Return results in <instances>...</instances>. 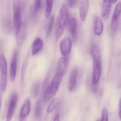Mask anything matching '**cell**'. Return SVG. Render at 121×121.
I'll list each match as a JSON object with an SVG mask.
<instances>
[{
    "label": "cell",
    "instance_id": "ac0fdd59",
    "mask_svg": "<svg viewBox=\"0 0 121 121\" xmlns=\"http://www.w3.org/2000/svg\"><path fill=\"white\" fill-rule=\"evenodd\" d=\"M91 54L92 57L93 61L100 62L101 53L98 47L95 44L92 46L91 49Z\"/></svg>",
    "mask_w": 121,
    "mask_h": 121
},
{
    "label": "cell",
    "instance_id": "d4e9b609",
    "mask_svg": "<svg viewBox=\"0 0 121 121\" xmlns=\"http://www.w3.org/2000/svg\"><path fill=\"white\" fill-rule=\"evenodd\" d=\"M27 64V60H25L22 64V83L24 82V81L25 76Z\"/></svg>",
    "mask_w": 121,
    "mask_h": 121
},
{
    "label": "cell",
    "instance_id": "83f0119b",
    "mask_svg": "<svg viewBox=\"0 0 121 121\" xmlns=\"http://www.w3.org/2000/svg\"><path fill=\"white\" fill-rule=\"evenodd\" d=\"M102 121H107L108 120V113L107 110L105 108H103L102 111Z\"/></svg>",
    "mask_w": 121,
    "mask_h": 121
},
{
    "label": "cell",
    "instance_id": "5b68a950",
    "mask_svg": "<svg viewBox=\"0 0 121 121\" xmlns=\"http://www.w3.org/2000/svg\"><path fill=\"white\" fill-rule=\"evenodd\" d=\"M18 97L17 94L16 93H13L11 97L9 104L7 114L6 120L10 121L13 117L15 109L17 106L18 101Z\"/></svg>",
    "mask_w": 121,
    "mask_h": 121
},
{
    "label": "cell",
    "instance_id": "9a60e30c",
    "mask_svg": "<svg viewBox=\"0 0 121 121\" xmlns=\"http://www.w3.org/2000/svg\"><path fill=\"white\" fill-rule=\"evenodd\" d=\"M17 45L20 47L22 45L26 37L25 26L22 24L20 28L15 32Z\"/></svg>",
    "mask_w": 121,
    "mask_h": 121
},
{
    "label": "cell",
    "instance_id": "e0dca14e",
    "mask_svg": "<svg viewBox=\"0 0 121 121\" xmlns=\"http://www.w3.org/2000/svg\"><path fill=\"white\" fill-rule=\"evenodd\" d=\"M43 40L41 38L37 37L34 41L32 48V55H36L39 51L42 49L43 47Z\"/></svg>",
    "mask_w": 121,
    "mask_h": 121
},
{
    "label": "cell",
    "instance_id": "ba28073f",
    "mask_svg": "<svg viewBox=\"0 0 121 121\" xmlns=\"http://www.w3.org/2000/svg\"><path fill=\"white\" fill-rule=\"evenodd\" d=\"M18 52L15 51L11 61L10 67V77L11 80L14 82L16 79L17 69Z\"/></svg>",
    "mask_w": 121,
    "mask_h": 121
},
{
    "label": "cell",
    "instance_id": "30bf717a",
    "mask_svg": "<svg viewBox=\"0 0 121 121\" xmlns=\"http://www.w3.org/2000/svg\"><path fill=\"white\" fill-rule=\"evenodd\" d=\"M102 68L100 62L93 61L92 82L93 85H97L101 76Z\"/></svg>",
    "mask_w": 121,
    "mask_h": 121
},
{
    "label": "cell",
    "instance_id": "4fadbf2b",
    "mask_svg": "<svg viewBox=\"0 0 121 121\" xmlns=\"http://www.w3.org/2000/svg\"><path fill=\"white\" fill-rule=\"evenodd\" d=\"M90 0H82L79 9L80 18L82 22L86 20L89 7Z\"/></svg>",
    "mask_w": 121,
    "mask_h": 121
},
{
    "label": "cell",
    "instance_id": "277c9868",
    "mask_svg": "<svg viewBox=\"0 0 121 121\" xmlns=\"http://www.w3.org/2000/svg\"><path fill=\"white\" fill-rule=\"evenodd\" d=\"M0 70L1 73L0 89L2 93H4L6 91L7 82V64L3 54L0 56Z\"/></svg>",
    "mask_w": 121,
    "mask_h": 121
},
{
    "label": "cell",
    "instance_id": "484cf974",
    "mask_svg": "<svg viewBox=\"0 0 121 121\" xmlns=\"http://www.w3.org/2000/svg\"><path fill=\"white\" fill-rule=\"evenodd\" d=\"M4 22V26L7 31L9 32L11 30V22L9 19H5Z\"/></svg>",
    "mask_w": 121,
    "mask_h": 121
},
{
    "label": "cell",
    "instance_id": "f546056e",
    "mask_svg": "<svg viewBox=\"0 0 121 121\" xmlns=\"http://www.w3.org/2000/svg\"><path fill=\"white\" fill-rule=\"evenodd\" d=\"M121 99L120 100L119 102V117L120 119H121Z\"/></svg>",
    "mask_w": 121,
    "mask_h": 121
},
{
    "label": "cell",
    "instance_id": "d6a6232c",
    "mask_svg": "<svg viewBox=\"0 0 121 121\" xmlns=\"http://www.w3.org/2000/svg\"><path fill=\"white\" fill-rule=\"evenodd\" d=\"M111 3H112V4H114V3H116L117 1V0H110Z\"/></svg>",
    "mask_w": 121,
    "mask_h": 121
},
{
    "label": "cell",
    "instance_id": "52a82bcc",
    "mask_svg": "<svg viewBox=\"0 0 121 121\" xmlns=\"http://www.w3.org/2000/svg\"><path fill=\"white\" fill-rule=\"evenodd\" d=\"M31 109V102L30 100H25L20 109L19 119L20 121L24 120L29 115Z\"/></svg>",
    "mask_w": 121,
    "mask_h": 121
},
{
    "label": "cell",
    "instance_id": "2e32d148",
    "mask_svg": "<svg viewBox=\"0 0 121 121\" xmlns=\"http://www.w3.org/2000/svg\"><path fill=\"white\" fill-rule=\"evenodd\" d=\"M78 70L76 69L73 70L71 73L69 81V90L72 92L75 88L78 78Z\"/></svg>",
    "mask_w": 121,
    "mask_h": 121
},
{
    "label": "cell",
    "instance_id": "ffe728a7",
    "mask_svg": "<svg viewBox=\"0 0 121 121\" xmlns=\"http://www.w3.org/2000/svg\"><path fill=\"white\" fill-rule=\"evenodd\" d=\"M42 113V105L41 100L39 99L37 102L35 112V117L37 119H40Z\"/></svg>",
    "mask_w": 121,
    "mask_h": 121
},
{
    "label": "cell",
    "instance_id": "8fae6325",
    "mask_svg": "<svg viewBox=\"0 0 121 121\" xmlns=\"http://www.w3.org/2000/svg\"><path fill=\"white\" fill-rule=\"evenodd\" d=\"M93 29L95 34L98 36L102 34L104 29L102 21L99 17L95 15L93 18Z\"/></svg>",
    "mask_w": 121,
    "mask_h": 121
},
{
    "label": "cell",
    "instance_id": "7402d4cb",
    "mask_svg": "<svg viewBox=\"0 0 121 121\" xmlns=\"http://www.w3.org/2000/svg\"><path fill=\"white\" fill-rule=\"evenodd\" d=\"M46 7L45 15L47 17H50L52 12L54 0H46Z\"/></svg>",
    "mask_w": 121,
    "mask_h": 121
},
{
    "label": "cell",
    "instance_id": "4dcf8cb0",
    "mask_svg": "<svg viewBox=\"0 0 121 121\" xmlns=\"http://www.w3.org/2000/svg\"><path fill=\"white\" fill-rule=\"evenodd\" d=\"M59 114H57L56 115V117H55V118H54V121H58L60 120H59Z\"/></svg>",
    "mask_w": 121,
    "mask_h": 121
},
{
    "label": "cell",
    "instance_id": "6da1fadb",
    "mask_svg": "<svg viewBox=\"0 0 121 121\" xmlns=\"http://www.w3.org/2000/svg\"><path fill=\"white\" fill-rule=\"evenodd\" d=\"M69 19V14L67 6L63 4L61 6L56 21L55 37L58 40L63 34Z\"/></svg>",
    "mask_w": 121,
    "mask_h": 121
},
{
    "label": "cell",
    "instance_id": "1f68e13d",
    "mask_svg": "<svg viewBox=\"0 0 121 121\" xmlns=\"http://www.w3.org/2000/svg\"><path fill=\"white\" fill-rule=\"evenodd\" d=\"M2 99L1 95H0V110L1 109V108L2 107Z\"/></svg>",
    "mask_w": 121,
    "mask_h": 121
},
{
    "label": "cell",
    "instance_id": "8992f818",
    "mask_svg": "<svg viewBox=\"0 0 121 121\" xmlns=\"http://www.w3.org/2000/svg\"><path fill=\"white\" fill-rule=\"evenodd\" d=\"M121 3H118L116 5L114 10L111 22V29L113 32H115L117 29L119 19L121 14Z\"/></svg>",
    "mask_w": 121,
    "mask_h": 121
},
{
    "label": "cell",
    "instance_id": "603a6c76",
    "mask_svg": "<svg viewBox=\"0 0 121 121\" xmlns=\"http://www.w3.org/2000/svg\"><path fill=\"white\" fill-rule=\"evenodd\" d=\"M55 22V17L54 15H52L50 18V20L49 22L48 25L47 30V36L48 37L50 35L53 30Z\"/></svg>",
    "mask_w": 121,
    "mask_h": 121
},
{
    "label": "cell",
    "instance_id": "3957f363",
    "mask_svg": "<svg viewBox=\"0 0 121 121\" xmlns=\"http://www.w3.org/2000/svg\"><path fill=\"white\" fill-rule=\"evenodd\" d=\"M20 0H14L13 2V27L16 32L22 25V5Z\"/></svg>",
    "mask_w": 121,
    "mask_h": 121
},
{
    "label": "cell",
    "instance_id": "cb8c5ba5",
    "mask_svg": "<svg viewBox=\"0 0 121 121\" xmlns=\"http://www.w3.org/2000/svg\"><path fill=\"white\" fill-rule=\"evenodd\" d=\"M41 0H36L34 7V12L35 15H36L39 12L41 7Z\"/></svg>",
    "mask_w": 121,
    "mask_h": 121
},
{
    "label": "cell",
    "instance_id": "f1b7e54d",
    "mask_svg": "<svg viewBox=\"0 0 121 121\" xmlns=\"http://www.w3.org/2000/svg\"><path fill=\"white\" fill-rule=\"evenodd\" d=\"M78 0H69V5L71 8L75 7L77 4Z\"/></svg>",
    "mask_w": 121,
    "mask_h": 121
},
{
    "label": "cell",
    "instance_id": "9c48e42d",
    "mask_svg": "<svg viewBox=\"0 0 121 121\" xmlns=\"http://www.w3.org/2000/svg\"><path fill=\"white\" fill-rule=\"evenodd\" d=\"M72 45V41L70 38L67 37L63 39L60 43L61 53L64 56L69 54L71 50Z\"/></svg>",
    "mask_w": 121,
    "mask_h": 121
},
{
    "label": "cell",
    "instance_id": "7c38bea8",
    "mask_svg": "<svg viewBox=\"0 0 121 121\" xmlns=\"http://www.w3.org/2000/svg\"><path fill=\"white\" fill-rule=\"evenodd\" d=\"M69 30L73 41H75L77 38V29L78 23L76 19L74 17H71L69 19Z\"/></svg>",
    "mask_w": 121,
    "mask_h": 121
},
{
    "label": "cell",
    "instance_id": "5bb4252c",
    "mask_svg": "<svg viewBox=\"0 0 121 121\" xmlns=\"http://www.w3.org/2000/svg\"><path fill=\"white\" fill-rule=\"evenodd\" d=\"M111 3L110 0H104L102 7V15L104 20L108 19L110 14Z\"/></svg>",
    "mask_w": 121,
    "mask_h": 121
},
{
    "label": "cell",
    "instance_id": "7a4b0ae2",
    "mask_svg": "<svg viewBox=\"0 0 121 121\" xmlns=\"http://www.w3.org/2000/svg\"><path fill=\"white\" fill-rule=\"evenodd\" d=\"M64 75L63 74L57 73L54 76L52 81L47 87L44 93V100L45 102H48L56 94L63 80Z\"/></svg>",
    "mask_w": 121,
    "mask_h": 121
},
{
    "label": "cell",
    "instance_id": "4316f807",
    "mask_svg": "<svg viewBox=\"0 0 121 121\" xmlns=\"http://www.w3.org/2000/svg\"><path fill=\"white\" fill-rule=\"evenodd\" d=\"M39 87H40V83L39 82H37L35 83L34 87L33 93L35 97H36L39 95Z\"/></svg>",
    "mask_w": 121,
    "mask_h": 121
},
{
    "label": "cell",
    "instance_id": "44dd1931",
    "mask_svg": "<svg viewBox=\"0 0 121 121\" xmlns=\"http://www.w3.org/2000/svg\"><path fill=\"white\" fill-rule=\"evenodd\" d=\"M60 104V100L59 99H55L52 100L48 106L47 112L50 113L58 108Z\"/></svg>",
    "mask_w": 121,
    "mask_h": 121
},
{
    "label": "cell",
    "instance_id": "d6986e66",
    "mask_svg": "<svg viewBox=\"0 0 121 121\" xmlns=\"http://www.w3.org/2000/svg\"><path fill=\"white\" fill-rule=\"evenodd\" d=\"M66 61L64 57H61L59 59L57 65V73L64 75L66 71Z\"/></svg>",
    "mask_w": 121,
    "mask_h": 121
}]
</instances>
